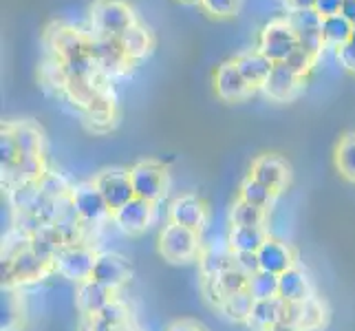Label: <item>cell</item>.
Masks as SVG:
<instances>
[{
    "label": "cell",
    "instance_id": "7a4b0ae2",
    "mask_svg": "<svg viewBox=\"0 0 355 331\" xmlns=\"http://www.w3.org/2000/svg\"><path fill=\"white\" fill-rule=\"evenodd\" d=\"M91 20L100 35L119 38L121 33L135 24V14L121 0H97L91 11Z\"/></svg>",
    "mask_w": 355,
    "mask_h": 331
},
{
    "label": "cell",
    "instance_id": "74e56055",
    "mask_svg": "<svg viewBox=\"0 0 355 331\" xmlns=\"http://www.w3.org/2000/svg\"><path fill=\"white\" fill-rule=\"evenodd\" d=\"M313 62H315V56H311L309 51H304V49H300V46L285 60V65L300 78L307 76V73L311 71V67H313Z\"/></svg>",
    "mask_w": 355,
    "mask_h": 331
},
{
    "label": "cell",
    "instance_id": "681fc988",
    "mask_svg": "<svg viewBox=\"0 0 355 331\" xmlns=\"http://www.w3.org/2000/svg\"><path fill=\"white\" fill-rule=\"evenodd\" d=\"M351 44H355V27H353V35H351Z\"/></svg>",
    "mask_w": 355,
    "mask_h": 331
},
{
    "label": "cell",
    "instance_id": "7bdbcfd3",
    "mask_svg": "<svg viewBox=\"0 0 355 331\" xmlns=\"http://www.w3.org/2000/svg\"><path fill=\"white\" fill-rule=\"evenodd\" d=\"M338 62L355 73V44L349 42L342 49H338Z\"/></svg>",
    "mask_w": 355,
    "mask_h": 331
},
{
    "label": "cell",
    "instance_id": "8992f818",
    "mask_svg": "<svg viewBox=\"0 0 355 331\" xmlns=\"http://www.w3.org/2000/svg\"><path fill=\"white\" fill-rule=\"evenodd\" d=\"M95 186L100 188L111 212H117L121 205H126L130 199H135L128 170H104V173L95 179Z\"/></svg>",
    "mask_w": 355,
    "mask_h": 331
},
{
    "label": "cell",
    "instance_id": "f1b7e54d",
    "mask_svg": "<svg viewBox=\"0 0 355 331\" xmlns=\"http://www.w3.org/2000/svg\"><path fill=\"white\" fill-rule=\"evenodd\" d=\"M248 291L254 300L274 298V296H278V276L259 269V272L248 278Z\"/></svg>",
    "mask_w": 355,
    "mask_h": 331
},
{
    "label": "cell",
    "instance_id": "30bf717a",
    "mask_svg": "<svg viewBox=\"0 0 355 331\" xmlns=\"http://www.w3.org/2000/svg\"><path fill=\"white\" fill-rule=\"evenodd\" d=\"M115 223L126 232V235H139L153 221V203L144 201L139 197L130 199L126 205H121L117 212H113Z\"/></svg>",
    "mask_w": 355,
    "mask_h": 331
},
{
    "label": "cell",
    "instance_id": "4dcf8cb0",
    "mask_svg": "<svg viewBox=\"0 0 355 331\" xmlns=\"http://www.w3.org/2000/svg\"><path fill=\"white\" fill-rule=\"evenodd\" d=\"M9 130L14 133V137H16L20 157L22 155H40L42 137H40L38 128L31 124H16V126H9Z\"/></svg>",
    "mask_w": 355,
    "mask_h": 331
},
{
    "label": "cell",
    "instance_id": "5bb4252c",
    "mask_svg": "<svg viewBox=\"0 0 355 331\" xmlns=\"http://www.w3.org/2000/svg\"><path fill=\"white\" fill-rule=\"evenodd\" d=\"M170 223L199 232L205 226V205L192 194H183L170 205Z\"/></svg>",
    "mask_w": 355,
    "mask_h": 331
},
{
    "label": "cell",
    "instance_id": "83f0119b",
    "mask_svg": "<svg viewBox=\"0 0 355 331\" xmlns=\"http://www.w3.org/2000/svg\"><path fill=\"white\" fill-rule=\"evenodd\" d=\"M263 221H265V210L254 207L243 199H239L230 210V223L234 228H263Z\"/></svg>",
    "mask_w": 355,
    "mask_h": 331
},
{
    "label": "cell",
    "instance_id": "4316f807",
    "mask_svg": "<svg viewBox=\"0 0 355 331\" xmlns=\"http://www.w3.org/2000/svg\"><path fill=\"white\" fill-rule=\"evenodd\" d=\"M248 278L250 276H245L243 272H239V269H234V267L227 269V272H223L221 276L210 278L218 303H221L223 298H227V296H232V294H239V291L248 289Z\"/></svg>",
    "mask_w": 355,
    "mask_h": 331
},
{
    "label": "cell",
    "instance_id": "ba28073f",
    "mask_svg": "<svg viewBox=\"0 0 355 331\" xmlns=\"http://www.w3.org/2000/svg\"><path fill=\"white\" fill-rule=\"evenodd\" d=\"M73 205H76V212L82 221H89V223H95V221H102L108 212V205L102 197L100 188L93 183H82L76 190L71 192Z\"/></svg>",
    "mask_w": 355,
    "mask_h": 331
},
{
    "label": "cell",
    "instance_id": "f546056e",
    "mask_svg": "<svg viewBox=\"0 0 355 331\" xmlns=\"http://www.w3.org/2000/svg\"><path fill=\"white\" fill-rule=\"evenodd\" d=\"M274 190L272 188H267L263 186L261 181H256V179H245L243 181V186H241V199L243 201H248L250 205L254 207H261V210H265V207L272 205L274 201Z\"/></svg>",
    "mask_w": 355,
    "mask_h": 331
},
{
    "label": "cell",
    "instance_id": "3957f363",
    "mask_svg": "<svg viewBox=\"0 0 355 331\" xmlns=\"http://www.w3.org/2000/svg\"><path fill=\"white\" fill-rule=\"evenodd\" d=\"M159 252L164 254V259L173 263L192 261L199 252V232L170 223L159 237Z\"/></svg>",
    "mask_w": 355,
    "mask_h": 331
},
{
    "label": "cell",
    "instance_id": "5b68a950",
    "mask_svg": "<svg viewBox=\"0 0 355 331\" xmlns=\"http://www.w3.org/2000/svg\"><path fill=\"white\" fill-rule=\"evenodd\" d=\"M135 197L144 201H157L166 190V170L157 162H139L128 170Z\"/></svg>",
    "mask_w": 355,
    "mask_h": 331
},
{
    "label": "cell",
    "instance_id": "ac0fdd59",
    "mask_svg": "<svg viewBox=\"0 0 355 331\" xmlns=\"http://www.w3.org/2000/svg\"><path fill=\"white\" fill-rule=\"evenodd\" d=\"M285 312H287V303L280 296L267 298V300H256L248 325L256 331H267L276 323L285 321Z\"/></svg>",
    "mask_w": 355,
    "mask_h": 331
},
{
    "label": "cell",
    "instance_id": "7c38bea8",
    "mask_svg": "<svg viewBox=\"0 0 355 331\" xmlns=\"http://www.w3.org/2000/svg\"><path fill=\"white\" fill-rule=\"evenodd\" d=\"M300 80L302 78L296 76V73H293L285 62H278V65H274L272 73H269L263 91L267 97H272V100H276V102H287L298 93Z\"/></svg>",
    "mask_w": 355,
    "mask_h": 331
},
{
    "label": "cell",
    "instance_id": "7dc6e473",
    "mask_svg": "<svg viewBox=\"0 0 355 331\" xmlns=\"http://www.w3.org/2000/svg\"><path fill=\"white\" fill-rule=\"evenodd\" d=\"M267 331H302V329L296 327V325H291V323H287V321H280L274 327H269Z\"/></svg>",
    "mask_w": 355,
    "mask_h": 331
},
{
    "label": "cell",
    "instance_id": "f6af8a7d",
    "mask_svg": "<svg viewBox=\"0 0 355 331\" xmlns=\"http://www.w3.org/2000/svg\"><path fill=\"white\" fill-rule=\"evenodd\" d=\"M285 3L291 7V11H300V9H313L315 0H285Z\"/></svg>",
    "mask_w": 355,
    "mask_h": 331
},
{
    "label": "cell",
    "instance_id": "836d02e7",
    "mask_svg": "<svg viewBox=\"0 0 355 331\" xmlns=\"http://www.w3.org/2000/svg\"><path fill=\"white\" fill-rule=\"evenodd\" d=\"M201 267L207 278H216L221 276L223 272H227V269L234 267V256L230 254H223V252H210L203 256L201 261Z\"/></svg>",
    "mask_w": 355,
    "mask_h": 331
},
{
    "label": "cell",
    "instance_id": "60d3db41",
    "mask_svg": "<svg viewBox=\"0 0 355 331\" xmlns=\"http://www.w3.org/2000/svg\"><path fill=\"white\" fill-rule=\"evenodd\" d=\"M100 318H102L104 323L111 325V327H121V325H124V321H126V312H124V307H121V305H117L113 300V303L106 305L104 312L100 314Z\"/></svg>",
    "mask_w": 355,
    "mask_h": 331
},
{
    "label": "cell",
    "instance_id": "9c48e42d",
    "mask_svg": "<svg viewBox=\"0 0 355 331\" xmlns=\"http://www.w3.org/2000/svg\"><path fill=\"white\" fill-rule=\"evenodd\" d=\"M130 276V267L128 263L121 259L117 254H100L95 261V267H93V280L95 283H100L104 287H108L111 291L119 289L121 285L126 283Z\"/></svg>",
    "mask_w": 355,
    "mask_h": 331
},
{
    "label": "cell",
    "instance_id": "484cf974",
    "mask_svg": "<svg viewBox=\"0 0 355 331\" xmlns=\"http://www.w3.org/2000/svg\"><path fill=\"white\" fill-rule=\"evenodd\" d=\"M254 298L250 296V291L245 289V291H239V294H232V296L223 298L221 303V312L230 318V321H234V323H248L250 321V316H252V309H254Z\"/></svg>",
    "mask_w": 355,
    "mask_h": 331
},
{
    "label": "cell",
    "instance_id": "8d00e7d4",
    "mask_svg": "<svg viewBox=\"0 0 355 331\" xmlns=\"http://www.w3.org/2000/svg\"><path fill=\"white\" fill-rule=\"evenodd\" d=\"M201 7H203L210 16H216V18H230V16L239 14L241 0H201Z\"/></svg>",
    "mask_w": 355,
    "mask_h": 331
},
{
    "label": "cell",
    "instance_id": "e575fe53",
    "mask_svg": "<svg viewBox=\"0 0 355 331\" xmlns=\"http://www.w3.org/2000/svg\"><path fill=\"white\" fill-rule=\"evenodd\" d=\"M20 159V151H18V144L14 133L9 130V126L3 128V137H0V162H3V168H9L18 164Z\"/></svg>",
    "mask_w": 355,
    "mask_h": 331
},
{
    "label": "cell",
    "instance_id": "7402d4cb",
    "mask_svg": "<svg viewBox=\"0 0 355 331\" xmlns=\"http://www.w3.org/2000/svg\"><path fill=\"white\" fill-rule=\"evenodd\" d=\"M111 294H113L111 289L100 285V283H95L93 278L84 280L80 291H78V305L87 316H100L106 305L113 303Z\"/></svg>",
    "mask_w": 355,
    "mask_h": 331
},
{
    "label": "cell",
    "instance_id": "8fae6325",
    "mask_svg": "<svg viewBox=\"0 0 355 331\" xmlns=\"http://www.w3.org/2000/svg\"><path fill=\"white\" fill-rule=\"evenodd\" d=\"M252 179L261 181L274 192H280L289 181V166L276 155H261L252 164Z\"/></svg>",
    "mask_w": 355,
    "mask_h": 331
},
{
    "label": "cell",
    "instance_id": "cb8c5ba5",
    "mask_svg": "<svg viewBox=\"0 0 355 331\" xmlns=\"http://www.w3.org/2000/svg\"><path fill=\"white\" fill-rule=\"evenodd\" d=\"M117 40H119L121 49H124V53H126L128 60L144 58L153 46V38H150L148 29H144L141 24H137V22H135L132 27H128Z\"/></svg>",
    "mask_w": 355,
    "mask_h": 331
},
{
    "label": "cell",
    "instance_id": "44dd1931",
    "mask_svg": "<svg viewBox=\"0 0 355 331\" xmlns=\"http://www.w3.org/2000/svg\"><path fill=\"white\" fill-rule=\"evenodd\" d=\"M7 261L11 265V274H14V280H18V283H22V280L40 278L46 272V265H49V261H44L42 256H38L31 248H24L22 252L14 254Z\"/></svg>",
    "mask_w": 355,
    "mask_h": 331
},
{
    "label": "cell",
    "instance_id": "d6986e66",
    "mask_svg": "<svg viewBox=\"0 0 355 331\" xmlns=\"http://www.w3.org/2000/svg\"><path fill=\"white\" fill-rule=\"evenodd\" d=\"M285 321L300 327L302 331L315 329V327H320L324 321V307L313 298L302 300V303H287Z\"/></svg>",
    "mask_w": 355,
    "mask_h": 331
},
{
    "label": "cell",
    "instance_id": "603a6c76",
    "mask_svg": "<svg viewBox=\"0 0 355 331\" xmlns=\"http://www.w3.org/2000/svg\"><path fill=\"white\" fill-rule=\"evenodd\" d=\"M353 27L345 16L338 14V16H329V18H322V27H320V33H322V40H324V46L327 49H342L345 44L351 42V35H353Z\"/></svg>",
    "mask_w": 355,
    "mask_h": 331
},
{
    "label": "cell",
    "instance_id": "b9f144b4",
    "mask_svg": "<svg viewBox=\"0 0 355 331\" xmlns=\"http://www.w3.org/2000/svg\"><path fill=\"white\" fill-rule=\"evenodd\" d=\"M342 3L345 0H315V11L320 14L322 18H329V16H338L342 11Z\"/></svg>",
    "mask_w": 355,
    "mask_h": 331
},
{
    "label": "cell",
    "instance_id": "1f68e13d",
    "mask_svg": "<svg viewBox=\"0 0 355 331\" xmlns=\"http://www.w3.org/2000/svg\"><path fill=\"white\" fill-rule=\"evenodd\" d=\"M336 166L347 179L355 181V133L342 137L336 151Z\"/></svg>",
    "mask_w": 355,
    "mask_h": 331
},
{
    "label": "cell",
    "instance_id": "d4e9b609",
    "mask_svg": "<svg viewBox=\"0 0 355 331\" xmlns=\"http://www.w3.org/2000/svg\"><path fill=\"white\" fill-rule=\"evenodd\" d=\"M269 237L263 228H234L232 226L227 245L232 252H259Z\"/></svg>",
    "mask_w": 355,
    "mask_h": 331
},
{
    "label": "cell",
    "instance_id": "f35d334b",
    "mask_svg": "<svg viewBox=\"0 0 355 331\" xmlns=\"http://www.w3.org/2000/svg\"><path fill=\"white\" fill-rule=\"evenodd\" d=\"M232 256H234V269H239L245 276H252L261 269L259 254L256 252H234Z\"/></svg>",
    "mask_w": 355,
    "mask_h": 331
},
{
    "label": "cell",
    "instance_id": "ffe728a7",
    "mask_svg": "<svg viewBox=\"0 0 355 331\" xmlns=\"http://www.w3.org/2000/svg\"><path fill=\"white\" fill-rule=\"evenodd\" d=\"M91 40H87L80 31L69 27H58V31H51V46L53 51L62 58V62L71 58H78L89 51Z\"/></svg>",
    "mask_w": 355,
    "mask_h": 331
},
{
    "label": "cell",
    "instance_id": "9a60e30c",
    "mask_svg": "<svg viewBox=\"0 0 355 331\" xmlns=\"http://www.w3.org/2000/svg\"><path fill=\"white\" fill-rule=\"evenodd\" d=\"M89 53L93 56L97 67L104 71H117L128 62V58L124 53V49H121L119 40L108 38V35H97L95 40H91Z\"/></svg>",
    "mask_w": 355,
    "mask_h": 331
},
{
    "label": "cell",
    "instance_id": "c3c4849f",
    "mask_svg": "<svg viewBox=\"0 0 355 331\" xmlns=\"http://www.w3.org/2000/svg\"><path fill=\"white\" fill-rule=\"evenodd\" d=\"M183 5H201V0H179Z\"/></svg>",
    "mask_w": 355,
    "mask_h": 331
},
{
    "label": "cell",
    "instance_id": "ab89813d",
    "mask_svg": "<svg viewBox=\"0 0 355 331\" xmlns=\"http://www.w3.org/2000/svg\"><path fill=\"white\" fill-rule=\"evenodd\" d=\"M87 108H89L91 117L97 119V121H108V119H111V110H113V106H111V102H108L106 97L100 95V93H97V97H95V100H93Z\"/></svg>",
    "mask_w": 355,
    "mask_h": 331
},
{
    "label": "cell",
    "instance_id": "6da1fadb",
    "mask_svg": "<svg viewBox=\"0 0 355 331\" xmlns=\"http://www.w3.org/2000/svg\"><path fill=\"white\" fill-rule=\"evenodd\" d=\"M298 46V33L289 24V20H272L261 31L259 51L272 60L274 65L285 62Z\"/></svg>",
    "mask_w": 355,
    "mask_h": 331
},
{
    "label": "cell",
    "instance_id": "bcb514c9",
    "mask_svg": "<svg viewBox=\"0 0 355 331\" xmlns=\"http://www.w3.org/2000/svg\"><path fill=\"white\" fill-rule=\"evenodd\" d=\"M170 331H203L199 325H194L190 321H181V323H175L173 327H170Z\"/></svg>",
    "mask_w": 355,
    "mask_h": 331
},
{
    "label": "cell",
    "instance_id": "e0dca14e",
    "mask_svg": "<svg viewBox=\"0 0 355 331\" xmlns=\"http://www.w3.org/2000/svg\"><path fill=\"white\" fill-rule=\"evenodd\" d=\"M278 296L285 303H302L311 298V283L307 274L298 267H291L278 276Z\"/></svg>",
    "mask_w": 355,
    "mask_h": 331
},
{
    "label": "cell",
    "instance_id": "277c9868",
    "mask_svg": "<svg viewBox=\"0 0 355 331\" xmlns=\"http://www.w3.org/2000/svg\"><path fill=\"white\" fill-rule=\"evenodd\" d=\"M95 261H97V256L87 248H80V245H62L55 254L53 265L64 278L84 283V280H91Z\"/></svg>",
    "mask_w": 355,
    "mask_h": 331
},
{
    "label": "cell",
    "instance_id": "ee69618b",
    "mask_svg": "<svg viewBox=\"0 0 355 331\" xmlns=\"http://www.w3.org/2000/svg\"><path fill=\"white\" fill-rule=\"evenodd\" d=\"M340 14L345 16L351 24H355V0H345V3H342Z\"/></svg>",
    "mask_w": 355,
    "mask_h": 331
},
{
    "label": "cell",
    "instance_id": "d6a6232c",
    "mask_svg": "<svg viewBox=\"0 0 355 331\" xmlns=\"http://www.w3.org/2000/svg\"><path fill=\"white\" fill-rule=\"evenodd\" d=\"M289 24L296 33H304V31H320L322 27V16L318 14L315 9H300V11H291V16L287 18Z\"/></svg>",
    "mask_w": 355,
    "mask_h": 331
},
{
    "label": "cell",
    "instance_id": "52a82bcc",
    "mask_svg": "<svg viewBox=\"0 0 355 331\" xmlns=\"http://www.w3.org/2000/svg\"><path fill=\"white\" fill-rule=\"evenodd\" d=\"M214 89H216V95L225 102H241L254 91L250 84L245 82V78L241 76V71L234 65V60H232V62H223L216 69Z\"/></svg>",
    "mask_w": 355,
    "mask_h": 331
},
{
    "label": "cell",
    "instance_id": "4fadbf2b",
    "mask_svg": "<svg viewBox=\"0 0 355 331\" xmlns=\"http://www.w3.org/2000/svg\"><path fill=\"white\" fill-rule=\"evenodd\" d=\"M234 65L239 67L241 76L252 89H263L269 78V73L274 69V62L267 56H263L259 49L256 51H245L234 58Z\"/></svg>",
    "mask_w": 355,
    "mask_h": 331
},
{
    "label": "cell",
    "instance_id": "d590c367",
    "mask_svg": "<svg viewBox=\"0 0 355 331\" xmlns=\"http://www.w3.org/2000/svg\"><path fill=\"white\" fill-rule=\"evenodd\" d=\"M38 188L44 197L49 199H60V197H67V183L60 175H53V173H44L40 179H38Z\"/></svg>",
    "mask_w": 355,
    "mask_h": 331
},
{
    "label": "cell",
    "instance_id": "2e32d148",
    "mask_svg": "<svg viewBox=\"0 0 355 331\" xmlns=\"http://www.w3.org/2000/svg\"><path fill=\"white\" fill-rule=\"evenodd\" d=\"M259 254V265L263 272L280 276L283 272L293 267V254L285 243H280L276 239H267L263 243V248L256 252Z\"/></svg>",
    "mask_w": 355,
    "mask_h": 331
}]
</instances>
